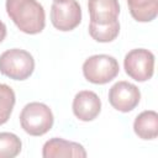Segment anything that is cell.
<instances>
[{"label": "cell", "mask_w": 158, "mask_h": 158, "mask_svg": "<svg viewBox=\"0 0 158 158\" xmlns=\"http://www.w3.org/2000/svg\"><path fill=\"white\" fill-rule=\"evenodd\" d=\"M53 122L52 110L42 102H30L20 114L21 127L30 136H43L52 128Z\"/></svg>", "instance_id": "obj_2"}, {"label": "cell", "mask_w": 158, "mask_h": 158, "mask_svg": "<svg viewBox=\"0 0 158 158\" xmlns=\"http://www.w3.org/2000/svg\"><path fill=\"white\" fill-rule=\"evenodd\" d=\"M73 114L84 122L95 120L101 111V100L91 90H81L73 99Z\"/></svg>", "instance_id": "obj_8"}, {"label": "cell", "mask_w": 158, "mask_h": 158, "mask_svg": "<svg viewBox=\"0 0 158 158\" xmlns=\"http://www.w3.org/2000/svg\"><path fill=\"white\" fill-rule=\"evenodd\" d=\"M90 21L95 23H107L117 20L120 14L118 0H88Z\"/></svg>", "instance_id": "obj_10"}, {"label": "cell", "mask_w": 158, "mask_h": 158, "mask_svg": "<svg viewBox=\"0 0 158 158\" xmlns=\"http://www.w3.org/2000/svg\"><path fill=\"white\" fill-rule=\"evenodd\" d=\"M21 139L11 132H0V158H14L20 154Z\"/></svg>", "instance_id": "obj_14"}, {"label": "cell", "mask_w": 158, "mask_h": 158, "mask_svg": "<svg viewBox=\"0 0 158 158\" xmlns=\"http://www.w3.org/2000/svg\"><path fill=\"white\" fill-rule=\"evenodd\" d=\"M42 156L44 158H60V157L85 158L86 152L80 143L67 141L59 137H53L43 144Z\"/></svg>", "instance_id": "obj_9"}, {"label": "cell", "mask_w": 158, "mask_h": 158, "mask_svg": "<svg viewBox=\"0 0 158 158\" xmlns=\"http://www.w3.org/2000/svg\"><path fill=\"white\" fill-rule=\"evenodd\" d=\"M5 37H6V26H5V23L0 20V43L5 40Z\"/></svg>", "instance_id": "obj_16"}, {"label": "cell", "mask_w": 158, "mask_h": 158, "mask_svg": "<svg viewBox=\"0 0 158 158\" xmlns=\"http://www.w3.org/2000/svg\"><path fill=\"white\" fill-rule=\"evenodd\" d=\"M6 12L16 27L27 35H37L46 26L43 6L37 0H6Z\"/></svg>", "instance_id": "obj_1"}, {"label": "cell", "mask_w": 158, "mask_h": 158, "mask_svg": "<svg viewBox=\"0 0 158 158\" xmlns=\"http://www.w3.org/2000/svg\"><path fill=\"white\" fill-rule=\"evenodd\" d=\"M15 101L16 98L14 90L9 85L0 83V126L6 123L10 118Z\"/></svg>", "instance_id": "obj_15"}, {"label": "cell", "mask_w": 158, "mask_h": 158, "mask_svg": "<svg viewBox=\"0 0 158 158\" xmlns=\"http://www.w3.org/2000/svg\"><path fill=\"white\" fill-rule=\"evenodd\" d=\"M120 33V22L118 20L107 22V23H89V35L93 40L101 43H107L114 41Z\"/></svg>", "instance_id": "obj_13"}, {"label": "cell", "mask_w": 158, "mask_h": 158, "mask_svg": "<svg viewBox=\"0 0 158 158\" xmlns=\"http://www.w3.org/2000/svg\"><path fill=\"white\" fill-rule=\"evenodd\" d=\"M81 21V9L77 0L53 1L51 6V22L63 32L72 31Z\"/></svg>", "instance_id": "obj_6"}, {"label": "cell", "mask_w": 158, "mask_h": 158, "mask_svg": "<svg viewBox=\"0 0 158 158\" xmlns=\"http://www.w3.org/2000/svg\"><path fill=\"white\" fill-rule=\"evenodd\" d=\"M133 131L141 139H154L158 136V115L153 110H146L137 115Z\"/></svg>", "instance_id": "obj_11"}, {"label": "cell", "mask_w": 158, "mask_h": 158, "mask_svg": "<svg viewBox=\"0 0 158 158\" xmlns=\"http://www.w3.org/2000/svg\"><path fill=\"white\" fill-rule=\"evenodd\" d=\"M126 74L136 81H147L154 73V54L144 48L130 51L123 59Z\"/></svg>", "instance_id": "obj_5"}, {"label": "cell", "mask_w": 158, "mask_h": 158, "mask_svg": "<svg viewBox=\"0 0 158 158\" xmlns=\"http://www.w3.org/2000/svg\"><path fill=\"white\" fill-rule=\"evenodd\" d=\"M35 70V59L25 49H7L0 56V73L14 80H26Z\"/></svg>", "instance_id": "obj_3"}, {"label": "cell", "mask_w": 158, "mask_h": 158, "mask_svg": "<svg viewBox=\"0 0 158 158\" xmlns=\"http://www.w3.org/2000/svg\"><path fill=\"white\" fill-rule=\"evenodd\" d=\"M131 16L138 22H149L157 17L158 0H127Z\"/></svg>", "instance_id": "obj_12"}, {"label": "cell", "mask_w": 158, "mask_h": 158, "mask_svg": "<svg viewBox=\"0 0 158 158\" xmlns=\"http://www.w3.org/2000/svg\"><path fill=\"white\" fill-rule=\"evenodd\" d=\"M141 91L139 89L128 81L121 80L115 83L109 90L110 105L121 112H130L139 104Z\"/></svg>", "instance_id": "obj_7"}, {"label": "cell", "mask_w": 158, "mask_h": 158, "mask_svg": "<svg viewBox=\"0 0 158 158\" xmlns=\"http://www.w3.org/2000/svg\"><path fill=\"white\" fill-rule=\"evenodd\" d=\"M53 1H65V0H53Z\"/></svg>", "instance_id": "obj_17"}, {"label": "cell", "mask_w": 158, "mask_h": 158, "mask_svg": "<svg viewBox=\"0 0 158 158\" xmlns=\"http://www.w3.org/2000/svg\"><path fill=\"white\" fill-rule=\"evenodd\" d=\"M118 72V62L109 54L91 56L83 64L84 78L93 84H106L115 79Z\"/></svg>", "instance_id": "obj_4"}]
</instances>
